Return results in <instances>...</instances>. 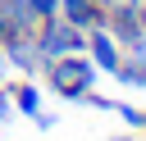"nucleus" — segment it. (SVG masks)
I'll return each mask as SVG.
<instances>
[{
    "instance_id": "obj_14",
    "label": "nucleus",
    "mask_w": 146,
    "mask_h": 141,
    "mask_svg": "<svg viewBox=\"0 0 146 141\" xmlns=\"http://www.w3.org/2000/svg\"><path fill=\"white\" fill-rule=\"evenodd\" d=\"M5 68H9V64H5V45H0V77H5Z\"/></svg>"
},
{
    "instance_id": "obj_12",
    "label": "nucleus",
    "mask_w": 146,
    "mask_h": 141,
    "mask_svg": "<svg viewBox=\"0 0 146 141\" xmlns=\"http://www.w3.org/2000/svg\"><path fill=\"white\" fill-rule=\"evenodd\" d=\"M100 9H114V5H128V0H96Z\"/></svg>"
},
{
    "instance_id": "obj_1",
    "label": "nucleus",
    "mask_w": 146,
    "mask_h": 141,
    "mask_svg": "<svg viewBox=\"0 0 146 141\" xmlns=\"http://www.w3.org/2000/svg\"><path fill=\"white\" fill-rule=\"evenodd\" d=\"M41 73H46V86H50L59 100H82V96L96 86V77H100V68L87 59V50H78V55H59V59H50Z\"/></svg>"
},
{
    "instance_id": "obj_3",
    "label": "nucleus",
    "mask_w": 146,
    "mask_h": 141,
    "mask_svg": "<svg viewBox=\"0 0 146 141\" xmlns=\"http://www.w3.org/2000/svg\"><path fill=\"white\" fill-rule=\"evenodd\" d=\"M5 45V64L18 68V77H36L41 73V50H36V32H14V36H0Z\"/></svg>"
},
{
    "instance_id": "obj_4",
    "label": "nucleus",
    "mask_w": 146,
    "mask_h": 141,
    "mask_svg": "<svg viewBox=\"0 0 146 141\" xmlns=\"http://www.w3.org/2000/svg\"><path fill=\"white\" fill-rule=\"evenodd\" d=\"M87 59H91L100 73H114V68H119V59H123V45L110 36V27H105V23L87 32Z\"/></svg>"
},
{
    "instance_id": "obj_7",
    "label": "nucleus",
    "mask_w": 146,
    "mask_h": 141,
    "mask_svg": "<svg viewBox=\"0 0 146 141\" xmlns=\"http://www.w3.org/2000/svg\"><path fill=\"white\" fill-rule=\"evenodd\" d=\"M9 105H18V114H27V118H32V114L41 109V91H36V82H32V77L14 82V86H9Z\"/></svg>"
},
{
    "instance_id": "obj_11",
    "label": "nucleus",
    "mask_w": 146,
    "mask_h": 141,
    "mask_svg": "<svg viewBox=\"0 0 146 141\" xmlns=\"http://www.w3.org/2000/svg\"><path fill=\"white\" fill-rule=\"evenodd\" d=\"M5 118H9V91H0V127H5Z\"/></svg>"
},
{
    "instance_id": "obj_9",
    "label": "nucleus",
    "mask_w": 146,
    "mask_h": 141,
    "mask_svg": "<svg viewBox=\"0 0 146 141\" xmlns=\"http://www.w3.org/2000/svg\"><path fill=\"white\" fill-rule=\"evenodd\" d=\"M110 109H114V114H119L128 127H146V109H137V105H123V100H114Z\"/></svg>"
},
{
    "instance_id": "obj_6",
    "label": "nucleus",
    "mask_w": 146,
    "mask_h": 141,
    "mask_svg": "<svg viewBox=\"0 0 146 141\" xmlns=\"http://www.w3.org/2000/svg\"><path fill=\"white\" fill-rule=\"evenodd\" d=\"M59 18H68L73 27L91 32V27H100V23H105V9H100L96 0H59Z\"/></svg>"
},
{
    "instance_id": "obj_10",
    "label": "nucleus",
    "mask_w": 146,
    "mask_h": 141,
    "mask_svg": "<svg viewBox=\"0 0 146 141\" xmlns=\"http://www.w3.org/2000/svg\"><path fill=\"white\" fill-rule=\"evenodd\" d=\"M27 9H32V14H36V23H41V18L59 14V0H27Z\"/></svg>"
},
{
    "instance_id": "obj_15",
    "label": "nucleus",
    "mask_w": 146,
    "mask_h": 141,
    "mask_svg": "<svg viewBox=\"0 0 146 141\" xmlns=\"http://www.w3.org/2000/svg\"><path fill=\"white\" fill-rule=\"evenodd\" d=\"M110 141H132V136H110Z\"/></svg>"
},
{
    "instance_id": "obj_13",
    "label": "nucleus",
    "mask_w": 146,
    "mask_h": 141,
    "mask_svg": "<svg viewBox=\"0 0 146 141\" xmlns=\"http://www.w3.org/2000/svg\"><path fill=\"white\" fill-rule=\"evenodd\" d=\"M137 14H141V32H146V0H137Z\"/></svg>"
},
{
    "instance_id": "obj_5",
    "label": "nucleus",
    "mask_w": 146,
    "mask_h": 141,
    "mask_svg": "<svg viewBox=\"0 0 146 141\" xmlns=\"http://www.w3.org/2000/svg\"><path fill=\"white\" fill-rule=\"evenodd\" d=\"M14 32H36V14L27 9V0H0V36Z\"/></svg>"
},
{
    "instance_id": "obj_8",
    "label": "nucleus",
    "mask_w": 146,
    "mask_h": 141,
    "mask_svg": "<svg viewBox=\"0 0 146 141\" xmlns=\"http://www.w3.org/2000/svg\"><path fill=\"white\" fill-rule=\"evenodd\" d=\"M110 77H119V82H123V86H132V91H146V64H141V59H132V55H123V59H119V68H114Z\"/></svg>"
},
{
    "instance_id": "obj_2",
    "label": "nucleus",
    "mask_w": 146,
    "mask_h": 141,
    "mask_svg": "<svg viewBox=\"0 0 146 141\" xmlns=\"http://www.w3.org/2000/svg\"><path fill=\"white\" fill-rule=\"evenodd\" d=\"M36 50H41V68H46V64L59 59V55H78V50H87V32L73 27L68 18L50 14V18L36 23Z\"/></svg>"
}]
</instances>
